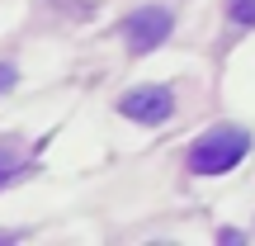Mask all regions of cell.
<instances>
[{"instance_id":"8992f818","label":"cell","mask_w":255,"mask_h":246,"mask_svg":"<svg viewBox=\"0 0 255 246\" xmlns=\"http://www.w3.org/2000/svg\"><path fill=\"white\" fill-rule=\"evenodd\" d=\"M14 81H19V66H14V62H0V95L14 90Z\"/></svg>"},{"instance_id":"3957f363","label":"cell","mask_w":255,"mask_h":246,"mask_svg":"<svg viewBox=\"0 0 255 246\" xmlns=\"http://www.w3.org/2000/svg\"><path fill=\"white\" fill-rule=\"evenodd\" d=\"M119 114L132 123H165L175 114V90L170 85H132L119 100Z\"/></svg>"},{"instance_id":"5b68a950","label":"cell","mask_w":255,"mask_h":246,"mask_svg":"<svg viewBox=\"0 0 255 246\" xmlns=\"http://www.w3.org/2000/svg\"><path fill=\"white\" fill-rule=\"evenodd\" d=\"M19 171H24V161H19V156L9 152V147H0V190H5V185L14 180Z\"/></svg>"},{"instance_id":"277c9868","label":"cell","mask_w":255,"mask_h":246,"mask_svg":"<svg viewBox=\"0 0 255 246\" xmlns=\"http://www.w3.org/2000/svg\"><path fill=\"white\" fill-rule=\"evenodd\" d=\"M227 19L237 28H255V0H227Z\"/></svg>"},{"instance_id":"7a4b0ae2","label":"cell","mask_w":255,"mask_h":246,"mask_svg":"<svg viewBox=\"0 0 255 246\" xmlns=\"http://www.w3.org/2000/svg\"><path fill=\"white\" fill-rule=\"evenodd\" d=\"M170 28H175L170 9H161V5H142V9H132V14H128V24H123V43L132 47V52H151V47H161L165 38H170Z\"/></svg>"},{"instance_id":"6da1fadb","label":"cell","mask_w":255,"mask_h":246,"mask_svg":"<svg viewBox=\"0 0 255 246\" xmlns=\"http://www.w3.org/2000/svg\"><path fill=\"white\" fill-rule=\"evenodd\" d=\"M251 152V133L241 123H218L189 147V171L194 175H227L246 161Z\"/></svg>"}]
</instances>
